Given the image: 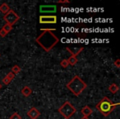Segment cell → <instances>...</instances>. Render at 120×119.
<instances>
[{
  "instance_id": "20",
  "label": "cell",
  "mask_w": 120,
  "mask_h": 119,
  "mask_svg": "<svg viewBox=\"0 0 120 119\" xmlns=\"http://www.w3.org/2000/svg\"><path fill=\"white\" fill-rule=\"evenodd\" d=\"M3 83H4V84H6V85H8V84L11 83V81L9 80V79H8V78L5 76V77H4V79H3Z\"/></svg>"
},
{
  "instance_id": "15",
  "label": "cell",
  "mask_w": 120,
  "mask_h": 119,
  "mask_svg": "<svg viewBox=\"0 0 120 119\" xmlns=\"http://www.w3.org/2000/svg\"><path fill=\"white\" fill-rule=\"evenodd\" d=\"M20 71H21V68H20V66H17V65H15L14 66H12V69H11V72L13 73L15 75L17 74H18Z\"/></svg>"
},
{
  "instance_id": "13",
  "label": "cell",
  "mask_w": 120,
  "mask_h": 119,
  "mask_svg": "<svg viewBox=\"0 0 120 119\" xmlns=\"http://www.w3.org/2000/svg\"><path fill=\"white\" fill-rule=\"evenodd\" d=\"M78 60H77V56H74V55H71L68 59V65H71L72 66H74L77 63Z\"/></svg>"
},
{
  "instance_id": "12",
  "label": "cell",
  "mask_w": 120,
  "mask_h": 119,
  "mask_svg": "<svg viewBox=\"0 0 120 119\" xmlns=\"http://www.w3.org/2000/svg\"><path fill=\"white\" fill-rule=\"evenodd\" d=\"M22 94H23L25 97H29V96L32 94V89H30L29 86H25V87H23V89H22Z\"/></svg>"
},
{
  "instance_id": "21",
  "label": "cell",
  "mask_w": 120,
  "mask_h": 119,
  "mask_svg": "<svg viewBox=\"0 0 120 119\" xmlns=\"http://www.w3.org/2000/svg\"><path fill=\"white\" fill-rule=\"evenodd\" d=\"M7 32H5V31L4 30V29H1V30H0V37H5L6 36H7Z\"/></svg>"
},
{
  "instance_id": "4",
  "label": "cell",
  "mask_w": 120,
  "mask_h": 119,
  "mask_svg": "<svg viewBox=\"0 0 120 119\" xmlns=\"http://www.w3.org/2000/svg\"><path fill=\"white\" fill-rule=\"evenodd\" d=\"M58 111L65 119H69L72 115H74V114L77 112L76 107H74V106H72V104H71V103L68 102V101H66V102L58 109Z\"/></svg>"
},
{
  "instance_id": "10",
  "label": "cell",
  "mask_w": 120,
  "mask_h": 119,
  "mask_svg": "<svg viewBox=\"0 0 120 119\" xmlns=\"http://www.w3.org/2000/svg\"><path fill=\"white\" fill-rule=\"evenodd\" d=\"M82 115H83V117H88L90 115H91L92 109L90 108L89 106H85V107L82 109Z\"/></svg>"
},
{
  "instance_id": "3",
  "label": "cell",
  "mask_w": 120,
  "mask_h": 119,
  "mask_svg": "<svg viewBox=\"0 0 120 119\" xmlns=\"http://www.w3.org/2000/svg\"><path fill=\"white\" fill-rule=\"evenodd\" d=\"M119 105V103H113L109 98L104 97L98 103L96 104L95 107L96 109L105 117L109 116L112 112V111H113V109L116 108Z\"/></svg>"
},
{
  "instance_id": "17",
  "label": "cell",
  "mask_w": 120,
  "mask_h": 119,
  "mask_svg": "<svg viewBox=\"0 0 120 119\" xmlns=\"http://www.w3.org/2000/svg\"><path fill=\"white\" fill-rule=\"evenodd\" d=\"M60 66H62L63 68H67L68 66V62L67 59H64L61 62H60Z\"/></svg>"
},
{
  "instance_id": "24",
  "label": "cell",
  "mask_w": 120,
  "mask_h": 119,
  "mask_svg": "<svg viewBox=\"0 0 120 119\" xmlns=\"http://www.w3.org/2000/svg\"><path fill=\"white\" fill-rule=\"evenodd\" d=\"M81 119H89V117H82Z\"/></svg>"
},
{
  "instance_id": "18",
  "label": "cell",
  "mask_w": 120,
  "mask_h": 119,
  "mask_svg": "<svg viewBox=\"0 0 120 119\" xmlns=\"http://www.w3.org/2000/svg\"><path fill=\"white\" fill-rule=\"evenodd\" d=\"M10 119H22V117L18 114V112H14L11 115Z\"/></svg>"
},
{
  "instance_id": "25",
  "label": "cell",
  "mask_w": 120,
  "mask_h": 119,
  "mask_svg": "<svg viewBox=\"0 0 120 119\" xmlns=\"http://www.w3.org/2000/svg\"><path fill=\"white\" fill-rule=\"evenodd\" d=\"M2 89V84H0V89Z\"/></svg>"
},
{
  "instance_id": "2",
  "label": "cell",
  "mask_w": 120,
  "mask_h": 119,
  "mask_svg": "<svg viewBox=\"0 0 120 119\" xmlns=\"http://www.w3.org/2000/svg\"><path fill=\"white\" fill-rule=\"evenodd\" d=\"M66 87L72 93V94L77 97L86 89L87 84L78 75H75L66 84Z\"/></svg>"
},
{
  "instance_id": "19",
  "label": "cell",
  "mask_w": 120,
  "mask_h": 119,
  "mask_svg": "<svg viewBox=\"0 0 120 119\" xmlns=\"http://www.w3.org/2000/svg\"><path fill=\"white\" fill-rule=\"evenodd\" d=\"M6 77H7L8 79L10 81H12V79H13L14 78H15V74H14L13 73H12V72H9L8 74L7 75H6Z\"/></svg>"
},
{
  "instance_id": "6",
  "label": "cell",
  "mask_w": 120,
  "mask_h": 119,
  "mask_svg": "<svg viewBox=\"0 0 120 119\" xmlns=\"http://www.w3.org/2000/svg\"><path fill=\"white\" fill-rule=\"evenodd\" d=\"M39 22L40 24H55L58 22V18L55 15H40Z\"/></svg>"
},
{
  "instance_id": "9",
  "label": "cell",
  "mask_w": 120,
  "mask_h": 119,
  "mask_svg": "<svg viewBox=\"0 0 120 119\" xmlns=\"http://www.w3.org/2000/svg\"><path fill=\"white\" fill-rule=\"evenodd\" d=\"M67 50H68L69 52L71 53V55H74V56H77L83 50L84 47L82 46V47H69V46H67L66 47Z\"/></svg>"
},
{
  "instance_id": "14",
  "label": "cell",
  "mask_w": 120,
  "mask_h": 119,
  "mask_svg": "<svg viewBox=\"0 0 120 119\" xmlns=\"http://www.w3.org/2000/svg\"><path fill=\"white\" fill-rule=\"evenodd\" d=\"M109 90L112 94H116V93L119 90V87H118L116 84H110V86L109 87Z\"/></svg>"
},
{
  "instance_id": "1",
  "label": "cell",
  "mask_w": 120,
  "mask_h": 119,
  "mask_svg": "<svg viewBox=\"0 0 120 119\" xmlns=\"http://www.w3.org/2000/svg\"><path fill=\"white\" fill-rule=\"evenodd\" d=\"M41 34L38 36L35 39V41L45 50L49 52L58 43L59 39L58 38L53 31H56V29H41Z\"/></svg>"
},
{
  "instance_id": "7",
  "label": "cell",
  "mask_w": 120,
  "mask_h": 119,
  "mask_svg": "<svg viewBox=\"0 0 120 119\" xmlns=\"http://www.w3.org/2000/svg\"><path fill=\"white\" fill-rule=\"evenodd\" d=\"M40 12L41 13H54L57 12V6L53 4L49 5H40Z\"/></svg>"
},
{
  "instance_id": "22",
  "label": "cell",
  "mask_w": 120,
  "mask_h": 119,
  "mask_svg": "<svg viewBox=\"0 0 120 119\" xmlns=\"http://www.w3.org/2000/svg\"><path fill=\"white\" fill-rule=\"evenodd\" d=\"M113 65H114L117 68H119L120 67V60H118V59L116 61H114V62H113Z\"/></svg>"
},
{
  "instance_id": "5",
  "label": "cell",
  "mask_w": 120,
  "mask_h": 119,
  "mask_svg": "<svg viewBox=\"0 0 120 119\" xmlns=\"http://www.w3.org/2000/svg\"><path fill=\"white\" fill-rule=\"evenodd\" d=\"M19 19H20V16L17 12H15V11L12 10V9L8 13H6L4 17V20L6 22V23L9 24L11 26L14 25Z\"/></svg>"
},
{
  "instance_id": "11",
  "label": "cell",
  "mask_w": 120,
  "mask_h": 119,
  "mask_svg": "<svg viewBox=\"0 0 120 119\" xmlns=\"http://www.w3.org/2000/svg\"><path fill=\"white\" fill-rule=\"evenodd\" d=\"M10 10H11L10 7H9L6 3H4L3 4L0 5V12H2V13L6 14V13H8Z\"/></svg>"
},
{
  "instance_id": "8",
  "label": "cell",
  "mask_w": 120,
  "mask_h": 119,
  "mask_svg": "<svg viewBox=\"0 0 120 119\" xmlns=\"http://www.w3.org/2000/svg\"><path fill=\"white\" fill-rule=\"evenodd\" d=\"M40 115V112H39V110L36 107H33L28 111L27 112V116L30 117V119H37Z\"/></svg>"
},
{
  "instance_id": "16",
  "label": "cell",
  "mask_w": 120,
  "mask_h": 119,
  "mask_svg": "<svg viewBox=\"0 0 120 119\" xmlns=\"http://www.w3.org/2000/svg\"><path fill=\"white\" fill-rule=\"evenodd\" d=\"M3 29H4V31H5L7 33H8V32H10L11 31H12V26L9 25V24H7L6 23L5 25L4 26V27H3Z\"/></svg>"
},
{
  "instance_id": "23",
  "label": "cell",
  "mask_w": 120,
  "mask_h": 119,
  "mask_svg": "<svg viewBox=\"0 0 120 119\" xmlns=\"http://www.w3.org/2000/svg\"><path fill=\"white\" fill-rule=\"evenodd\" d=\"M70 1L69 0H59L58 1V4H69Z\"/></svg>"
}]
</instances>
